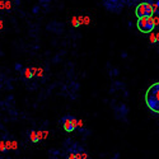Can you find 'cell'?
<instances>
[{
  "label": "cell",
  "mask_w": 159,
  "mask_h": 159,
  "mask_svg": "<svg viewBox=\"0 0 159 159\" xmlns=\"http://www.w3.org/2000/svg\"><path fill=\"white\" fill-rule=\"evenodd\" d=\"M154 8H153L152 4L149 3H141L136 7V10H135V14L138 18H144V17H153L154 14Z\"/></svg>",
  "instance_id": "obj_3"
},
{
  "label": "cell",
  "mask_w": 159,
  "mask_h": 159,
  "mask_svg": "<svg viewBox=\"0 0 159 159\" xmlns=\"http://www.w3.org/2000/svg\"><path fill=\"white\" fill-rule=\"evenodd\" d=\"M37 71H38V76H42V74H43L42 71H43V70H42V69H38Z\"/></svg>",
  "instance_id": "obj_13"
},
{
  "label": "cell",
  "mask_w": 159,
  "mask_h": 159,
  "mask_svg": "<svg viewBox=\"0 0 159 159\" xmlns=\"http://www.w3.org/2000/svg\"><path fill=\"white\" fill-rule=\"evenodd\" d=\"M71 23H73V26H74V27L80 26V22H79V19L76 18V17H73V19H71Z\"/></svg>",
  "instance_id": "obj_7"
},
{
  "label": "cell",
  "mask_w": 159,
  "mask_h": 159,
  "mask_svg": "<svg viewBox=\"0 0 159 159\" xmlns=\"http://www.w3.org/2000/svg\"><path fill=\"white\" fill-rule=\"evenodd\" d=\"M29 138H31L32 142H38L40 141V139H38V135L36 131H31V135H29Z\"/></svg>",
  "instance_id": "obj_6"
},
{
  "label": "cell",
  "mask_w": 159,
  "mask_h": 159,
  "mask_svg": "<svg viewBox=\"0 0 159 159\" xmlns=\"http://www.w3.org/2000/svg\"><path fill=\"white\" fill-rule=\"evenodd\" d=\"M155 37H157V41H159V33L155 34Z\"/></svg>",
  "instance_id": "obj_14"
},
{
  "label": "cell",
  "mask_w": 159,
  "mask_h": 159,
  "mask_svg": "<svg viewBox=\"0 0 159 159\" xmlns=\"http://www.w3.org/2000/svg\"><path fill=\"white\" fill-rule=\"evenodd\" d=\"M146 106L155 113H159V83H155L146 90L145 95Z\"/></svg>",
  "instance_id": "obj_1"
},
{
  "label": "cell",
  "mask_w": 159,
  "mask_h": 159,
  "mask_svg": "<svg viewBox=\"0 0 159 159\" xmlns=\"http://www.w3.org/2000/svg\"><path fill=\"white\" fill-rule=\"evenodd\" d=\"M153 21H154L155 26H158V24H159V17H153Z\"/></svg>",
  "instance_id": "obj_11"
},
{
  "label": "cell",
  "mask_w": 159,
  "mask_h": 159,
  "mask_svg": "<svg viewBox=\"0 0 159 159\" xmlns=\"http://www.w3.org/2000/svg\"><path fill=\"white\" fill-rule=\"evenodd\" d=\"M150 42H152V43H155V42H157V37H155L154 33H150Z\"/></svg>",
  "instance_id": "obj_8"
},
{
  "label": "cell",
  "mask_w": 159,
  "mask_h": 159,
  "mask_svg": "<svg viewBox=\"0 0 159 159\" xmlns=\"http://www.w3.org/2000/svg\"><path fill=\"white\" fill-rule=\"evenodd\" d=\"M36 73H37V69H36V68H33V69H28V68H27V69L23 71L24 78H27V79L33 78V75H34Z\"/></svg>",
  "instance_id": "obj_5"
},
{
  "label": "cell",
  "mask_w": 159,
  "mask_h": 159,
  "mask_svg": "<svg viewBox=\"0 0 159 159\" xmlns=\"http://www.w3.org/2000/svg\"><path fill=\"white\" fill-rule=\"evenodd\" d=\"M138 29L142 33H152V31L154 29L155 24L153 21V17H144V18H138Z\"/></svg>",
  "instance_id": "obj_2"
},
{
  "label": "cell",
  "mask_w": 159,
  "mask_h": 159,
  "mask_svg": "<svg viewBox=\"0 0 159 159\" xmlns=\"http://www.w3.org/2000/svg\"><path fill=\"white\" fill-rule=\"evenodd\" d=\"M7 145H5V142L4 141H1V142H0V150H5V149H7Z\"/></svg>",
  "instance_id": "obj_9"
},
{
  "label": "cell",
  "mask_w": 159,
  "mask_h": 159,
  "mask_svg": "<svg viewBox=\"0 0 159 159\" xmlns=\"http://www.w3.org/2000/svg\"><path fill=\"white\" fill-rule=\"evenodd\" d=\"M69 159H79V155L78 154H74V153H73V154L69 155Z\"/></svg>",
  "instance_id": "obj_10"
},
{
  "label": "cell",
  "mask_w": 159,
  "mask_h": 159,
  "mask_svg": "<svg viewBox=\"0 0 159 159\" xmlns=\"http://www.w3.org/2000/svg\"><path fill=\"white\" fill-rule=\"evenodd\" d=\"M76 126H78V120L74 119V117H64L62 119V127L68 132L74 131Z\"/></svg>",
  "instance_id": "obj_4"
},
{
  "label": "cell",
  "mask_w": 159,
  "mask_h": 159,
  "mask_svg": "<svg viewBox=\"0 0 159 159\" xmlns=\"http://www.w3.org/2000/svg\"><path fill=\"white\" fill-rule=\"evenodd\" d=\"M78 126L79 127H83V121H81V120H79L78 121Z\"/></svg>",
  "instance_id": "obj_12"
}]
</instances>
